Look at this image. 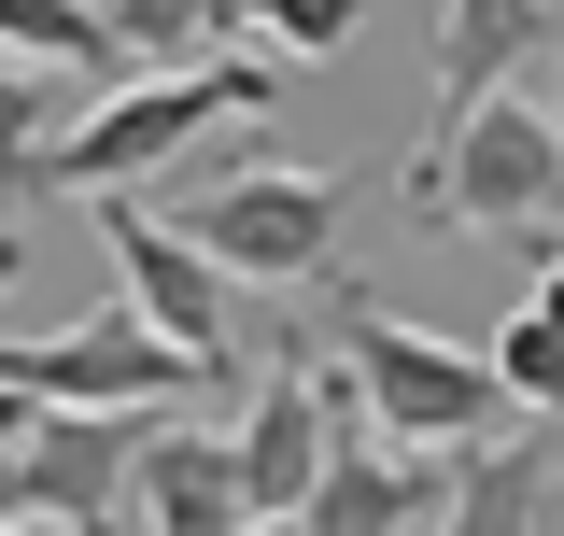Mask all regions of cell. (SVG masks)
Masks as SVG:
<instances>
[{
    "mask_svg": "<svg viewBox=\"0 0 564 536\" xmlns=\"http://www.w3.org/2000/svg\"><path fill=\"white\" fill-rule=\"evenodd\" d=\"M240 467H254V508H269V523H296V508L325 494V467H339V382H325V353H282L269 382H254Z\"/></svg>",
    "mask_w": 564,
    "mask_h": 536,
    "instance_id": "cell-8",
    "label": "cell"
},
{
    "mask_svg": "<svg viewBox=\"0 0 564 536\" xmlns=\"http://www.w3.org/2000/svg\"><path fill=\"white\" fill-rule=\"evenodd\" d=\"M226 14H240L254 43H282V57H339V43H352V14H367V0H226Z\"/></svg>",
    "mask_w": 564,
    "mask_h": 536,
    "instance_id": "cell-16",
    "label": "cell"
},
{
    "mask_svg": "<svg viewBox=\"0 0 564 536\" xmlns=\"http://www.w3.org/2000/svg\"><path fill=\"white\" fill-rule=\"evenodd\" d=\"M99 240H113V268H128V297H141L170 339H184V353H198L212 382H226V367H240V282H226V268H212L198 240L170 226V212H141V199L99 212Z\"/></svg>",
    "mask_w": 564,
    "mask_h": 536,
    "instance_id": "cell-7",
    "label": "cell"
},
{
    "mask_svg": "<svg viewBox=\"0 0 564 536\" xmlns=\"http://www.w3.org/2000/svg\"><path fill=\"white\" fill-rule=\"evenodd\" d=\"M551 43V0H452L437 14V114H480L508 99V71Z\"/></svg>",
    "mask_w": 564,
    "mask_h": 536,
    "instance_id": "cell-12",
    "label": "cell"
},
{
    "mask_svg": "<svg viewBox=\"0 0 564 536\" xmlns=\"http://www.w3.org/2000/svg\"><path fill=\"white\" fill-rule=\"evenodd\" d=\"M141 452H155V424H128V409H14L0 494H14V523L128 536L141 523Z\"/></svg>",
    "mask_w": 564,
    "mask_h": 536,
    "instance_id": "cell-6",
    "label": "cell"
},
{
    "mask_svg": "<svg viewBox=\"0 0 564 536\" xmlns=\"http://www.w3.org/2000/svg\"><path fill=\"white\" fill-rule=\"evenodd\" d=\"M254 467H240V438H212V424H155V452H141V536H254Z\"/></svg>",
    "mask_w": 564,
    "mask_h": 536,
    "instance_id": "cell-10",
    "label": "cell"
},
{
    "mask_svg": "<svg viewBox=\"0 0 564 536\" xmlns=\"http://www.w3.org/2000/svg\"><path fill=\"white\" fill-rule=\"evenodd\" d=\"M452 508V452H395V438H339L325 494L296 508L311 536H437Z\"/></svg>",
    "mask_w": 564,
    "mask_h": 536,
    "instance_id": "cell-9",
    "label": "cell"
},
{
    "mask_svg": "<svg viewBox=\"0 0 564 536\" xmlns=\"http://www.w3.org/2000/svg\"><path fill=\"white\" fill-rule=\"evenodd\" d=\"M410 226H494V240H536L564 255V128L551 99H480V114H437L410 170Z\"/></svg>",
    "mask_w": 564,
    "mask_h": 536,
    "instance_id": "cell-3",
    "label": "cell"
},
{
    "mask_svg": "<svg viewBox=\"0 0 564 536\" xmlns=\"http://www.w3.org/2000/svg\"><path fill=\"white\" fill-rule=\"evenodd\" d=\"M170 226H184L240 297H254V282H269V297H282V282H311V297H325V282H339L352 184H339V170H282V156H254V170H226L212 199H184Z\"/></svg>",
    "mask_w": 564,
    "mask_h": 536,
    "instance_id": "cell-5",
    "label": "cell"
},
{
    "mask_svg": "<svg viewBox=\"0 0 564 536\" xmlns=\"http://www.w3.org/2000/svg\"><path fill=\"white\" fill-rule=\"evenodd\" d=\"M551 128H564V43H551Z\"/></svg>",
    "mask_w": 564,
    "mask_h": 536,
    "instance_id": "cell-17",
    "label": "cell"
},
{
    "mask_svg": "<svg viewBox=\"0 0 564 536\" xmlns=\"http://www.w3.org/2000/svg\"><path fill=\"white\" fill-rule=\"evenodd\" d=\"M198 382H212V367L155 325L141 297H113V311H85V325L0 353V396H14V409H128V424H184Z\"/></svg>",
    "mask_w": 564,
    "mask_h": 536,
    "instance_id": "cell-4",
    "label": "cell"
},
{
    "mask_svg": "<svg viewBox=\"0 0 564 536\" xmlns=\"http://www.w3.org/2000/svg\"><path fill=\"white\" fill-rule=\"evenodd\" d=\"M551 523H564V424L551 438H480V452H452L437 536H551Z\"/></svg>",
    "mask_w": 564,
    "mask_h": 536,
    "instance_id": "cell-11",
    "label": "cell"
},
{
    "mask_svg": "<svg viewBox=\"0 0 564 536\" xmlns=\"http://www.w3.org/2000/svg\"><path fill=\"white\" fill-rule=\"evenodd\" d=\"M14 536H70V523H14Z\"/></svg>",
    "mask_w": 564,
    "mask_h": 536,
    "instance_id": "cell-18",
    "label": "cell"
},
{
    "mask_svg": "<svg viewBox=\"0 0 564 536\" xmlns=\"http://www.w3.org/2000/svg\"><path fill=\"white\" fill-rule=\"evenodd\" d=\"M0 43H14L29 71L57 57L70 85H99V99H113V85H141L128 29H113V0H0Z\"/></svg>",
    "mask_w": 564,
    "mask_h": 536,
    "instance_id": "cell-13",
    "label": "cell"
},
{
    "mask_svg": "<svg viewBox=\"0 0 564 536\" xmlns=\"http://www.w3.org/2000/svg\"><path fill=\"white\" fill-rule=\"evenodd\" d=\"M113 29H128L141 71H212V43H226L240 14H226V0H113Z\"/></svg>",
    "mask_w": 564,
    "mask_h": 536,
    "instance_id": "cell-14",
    "label": "cell"
},
{
    "mask_svg": "<svg viewBox=\"0 0 564 536\" xmlns=\"http://www.w3.org/2000/svg\"><path fill=\"white\" fill-rule=\"evenodd\" d=\"M480 353H494V382H508V409H551V424H564V325L536 311V297H522Z\"/></svg>",
    "mask_w": 564,
    "mask_h": 536,
    "instance_id": "cell-15",
    "label": "cell"
},
{
    "mask_svg": "<svg viewBox=\"0 0 564 536\" xmlns=\"http://www.w3.org/2000/svg\"><path fill=\"white\" fill-rule=\"evenodd\" d=\"M282 71L269 57H212V71H141V85H113V99H85L43 156H14V199H128L141 170H170L198 128H226V114H269Z\"/></svg>",
    "mask_w": 564,
    "mask_h": 536,
    "instance_id": "cell-1",
    "label": "cell"
},
{
    "mask_svg": "<svg viewBox=\"0 0 564 536\" xmlns=\"http://www.w3.org/2000/svg\"><path fill=\"white\" fill-rule=\"evenodd\" d=\"M254 536H311V523H254Z\"/></svg>",
    "mask_w": 564,
    "mask_h": 536,
    "instance_id": "cell-19",
    "label": "cell"
},
{
    "mask_svg": "<svg viewBox=\"0 0 564 536\" xmlns=\"http://www.w3.org/2000/svg\"><path fill=\"white\" fill-rule=\"evenodd\" d=\"M325 339H339L352 396H367V424L395 452H480L494 424H508L494 353H466V339H437V325H395L367 282H325Z\"/></svg>",
    "mask_w": 564,
    "mask_h": 536,
    "instance_id": "cell-2",
    "label": "cell"
}]
</instances>
